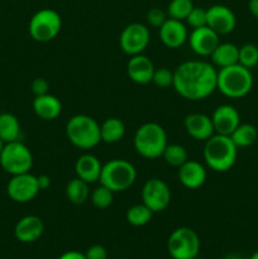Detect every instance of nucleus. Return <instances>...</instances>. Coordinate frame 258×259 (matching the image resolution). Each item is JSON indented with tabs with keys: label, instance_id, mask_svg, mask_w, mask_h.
Here are the masks:
<instances>
[{
	"label": "nucleus",
	"instance_id": "28",
	"mask_svg": "<svg viewBox=\"0 0 258 259\" xmlns=\"http://www.w3.org/2000/svg\"><path fill=\"white\" fill-rule=\"evenodd\" d=\"M152 210H149L146 205L142 204L133 205L126 210V222L133 227H144L148 224L152 219Z\"/></svg>",
	"mask_w": 258,
	"mask_h": 259
},
{
	"label": "nucleus",
	"instance_id": "39",
	"mask_svg": "<svg viewBox=\"0 0 258 259\" xmlns=\"http://www.w3.org/2000/svg\"><path fill=\"white\" fill-rule=\"evenodd\" d=\"M58 259H86V257L83 253L76 252V250H68V252L63 253Z\"/></svg>",
	"mask_w": 258,
	"mask_h": 259
},
{
	"label": "nucleus",
	"instance_id": "36",
	"mask_svg": "<svg viewBox=\"0 0 258 259\" xmlns=\"http://www.w3.org/2000/svg\"><path fill=\"white\" fill-rule=\"evenodd\" d=\"M30 89H32V93L34 94V96H42V95H46V94H48V90H50V83H48V81L46 80V78L37 77L33 80Z\"/></svg>",
	"mask_w": 258,
	"mask_h": 259
},
{
	"label": "nucleus",
	"instance_id": "31",
	"mask_svg": "<svg viewBox=\"0 0 258 259\" xmlns=\"http://www.w3.org/2000/svg\"><path fill=\"white\" fill-rule=\"evenodd\" d=\"M238 63L245 68H253L258 65V47L252 43H247L239 47Z\"/></svg>",
	"mask_w": 258,
	"mask_h": 259
},
{
	"label": "nucleus",
	"instance_id": "17",
	"mask_svg": "<svg viewBox=\"0 0 258 259\" xmlns=\"http://www.w3.org/2000/svg\"><path fill=\"white\" fill-rule=\"evenodd\" d=\"M185 129L187 134L196 141L206 142L215 134L211 116L202 113H192L185 118Z\"/></svg>",
	"mask_w": 258,
	"mask_h": 259
},
{
	"label": "nucleus",
	"instance_id": "8",
	"mask_svg": "<svg viewBox=\"0 0 258 259\" xmlns=\"http://www.w3.org/2000/svg\"><path fill=\"white\" fill-rule=\"evenodd\" d=\"M62 28L61 15L53 9H40L30 18L28 30L30 37L40 43L55 39Z\"/></svg>",
	"mask_w": 258,
	"mask_h": 259
},
{
	"label": "nucleus",
	"instance_id": "23",
	"mask_svg": "<svg viewBox=\"0 0 258 259\" xmlns=\"http://www.w3.org/2000/svg\"><path fill=\"white\" fill-rule=\"evenodd\" d=\"M238 56H239V47L233 43H219L214 52L210 55L212 63L219 68L228 67V66L237 65Z\"/></svg>",
	"mask_w": 258,
	"mask_h": 259
},
{
	"label": "nucleus",
	"instance_id": "24",
	"mask_svg": "<svg viewBox=\"0 0 258 259\" xmlns=\"http://www.w3.org/2000/svg\"><path fill=\"white\" fill-rule=\"evenodd\" d=\"M125 134V125L119 118H108L100 125L101 142L108 144L118 143Z\"/></svg>",
	"mask_w": 258,
	"mask_h": 259
},
{
	"label": "nucleus",
	"instance_id": "41",
	"mask_svg": "<svg viewBox=\"0 0 258 259\" xmlns=\"http://www.w3.org/2000/svg\"><path fill=\"white\" fill-rule=\"evenodd\" d=\"M225 259H243V258L238 254H229Z\"/></svg>",
	"mask_w": 258,
	"mask_h": 259
},
{
	"label": "nucleus",
	"instance_id": "10",
	"mask_svg": "<svg viewBox=\"0 0 258 259\" xmlns=\"http://www.w3.org/2000/svg\"><path fill=\"white\" fill-rule=\"evenodd\" d=\"M142 200L153 214L161 212L166 210L171 202V190L163 180L153 177L144 182L142 187Z\"/></svg>",
	"mask_w": 258,
	"mask_h": 259
},
{
	"label": "nucleus",
	"instance_id": "22",
	"mask_svg": "<svg viewBox=\"0 0 258 259\" xmlns=\"http://www.w3.org/2000/svg\"><path fill=\"white\" fill-rule=\"evenodd\" d=\"M32 106L35 115L42 120H55L62 113V104L60 99L50 93L42 96H35Z\"/></svg>",
	"mask_w": 258,
	"mask_h": 259
},
{
	"label": "nucleus",
	"instance_id": "29",
	"mask_svg": "<svg viewBox=\"0 0 258 259\" xmlns=\"http://www.w3.org/2000/svg\"><path fill=\"white\" fill-rule=\"evenodd\" d=\"M162 157L164 158V162L167 164L172 167H181L185 162L189 159V156H187V151L184 146L181 144H167L166 149H164Z\"/></svg>",
	"mask_w": 258,
	"mask_h": 259
},
{
	"label": "nucleus",
	"instance_id": "15",
	"mask_svg": "<svg viewBox=\"0 0 258 259\" xmlns=\"http://www.w3.org/2000/svg\"><path fill=\"white\" fill-rule=\"evenodd\" d=\"M215 133L222 136H230L240 124V115L234 106L229 104L219 105L211 115Z\"/></svg>",
	"mask_w": 258,
	"mask_h": 259
},
{
	"label": "nucleus",
	"instance_id": "11",
	"mask_svg": "<svg viewBox=\"0 0 258 259\" xmlns=\"http://www.w3.org/2000/svg\"><path fill=\"white\" fill-rule=\"evenodd\" d=\"M149 38H151V34L147 25L142 23H132L121 30L119 45L126 55H141L148 47Z\"/></svg>",
	"mask_w": 258,
	"mask_h": 259
},
{
	"label": "nucleus",
	"instance_id": "38",
	"mask_svg": "<svg viewBox=\"0 0 258 259\" xmlns=\"http://www.w3.org/2000/svg\"><path fill=\"white\" fill-rule=\"evenodd\" d=\"M37 181L40 191L47 190L51 186V177L48 175H39V176H37Z\"/></svg>",
	"mask_w": 258,
	"mask_h": 259
},
{
	"label": "nucleus",
	"instance_id": "7",
	"mask_svg": "<svg viewBox=\"0 0 258 259\" xmlns=\"http://www.w3.org/2000/svg\"><path fill=\"white\" fill-rule=\"evenodd\" d=\"M0 166L7 174H27L33 167V154L30 149L20 141L5 143L0 153Z\"/></svg>",
	"mask_w": 258,
	"mask_h": 259
},
{
	"label": "nucleus",
	"instance_id": "26",
	"mask_svg": "<svg viewBox=\"0 0 258 259\" xmlns=\"http://www.w3.org/2000/svg\"><path fill=\"white\" fill-rule=\"evenodd\" d=\"M66 196H67L68 201L73 205L85 204L90 197L89 184L78 177H75L66 185Z\"/></svg>",
	"mask_w": 258,
	"mask_h": 259
},
{
	"label": "nucleus",
	"instance_id": "20",
	"mask_svg": "<svg viewBox=\"0 0 258 259\" xmlns=\"http://www.w3.org/2000/svg\"><path fill=\"white\" fill-rule=\"evenodd\" d=\"M43 232H45V224L42 219L35 215L23 217L14 228L15 238L22 243L35 242L42 237Z\"/></svg>",
	"mask_w": 258,
	"mask_h": 259
},
{
	"label": "nucleus",
	"instance_id": "40",
	"mask_svg": "<svg viewBox=\"0 0 258 259\" xmlns=\"http://www.w3.org/2000/svg\"><path fill=\"white\" fill-rule=\"evenodd\" d=\"M248 9H249L250 14L258 19V0H249V3H248Z\"/></svg>",
	"mask_w": 258,
	"mask_h": 259
},
{
	"label": "nucleus",
	"instance_id": "19",
	"mask_svg": "<svg viewBox=\"0 0 258 259\" xmlns=\"http://www.w3.org/2000/svg\"><path fill=\"white\" fill-rule=\"evenodd\" d=\"M206 168L194 159H187L181 167H179V181L189 190L200 189L206 181Z\"/></svg>",
	"mask_w": 258,
	"mask_h": 259
},
{
	"label": "nucleus",
	"instance_id": "3",
	"mask_svg": "<svg viewBox=\"0 0 258 259\" xmlns=\"http://www.w3.org/2000/svg\"><path fill=\"white\" fill-rule=\"evenodd\" d=\"M134 149L139 156L147 159L162 157L168 141L163 126L154 121H148L139 126L133 138Z\"/></svg>",
	"mask_w": 258,
	"mask_h": 259
},
{
	"label": "nucleus",
	"instance_id": "5",
	"mask_svg": "<svg viewBox=\"0 0 258 259\" xmlns=\"http://www.w3.org/2000/svg\"><path fill=\"white\" fill-rule=\"evenodd\" d=\"M66 136L78 149H91L101 142L100 125L93 116L86 114L73 115L67 121Z\"/></svg>",
	"mask_w": 258,
	"mask_h": 259
},
{
	"label": "nucleus",
	"instance_id": "32",
	"mask_svg": "<svg viewBox=\"0 0 258 259\" xmlns=\"http://www.w3.org/2000/svg\"><path fill=\"white\" fill-rule=\"evenodd\" d=\"M90 200L91 204L95 207H98V209H106V207H109L113 204L114 192L111 191V190H109L108 187L100 185V186L96 187V189L91 192Z\"/></svg>",
	"mask_w": 258,
	"mask_h": 259
},
{
	"label": "nucleus",
	"instance_id": "37",
	"mask_svg": "<svg viewBox=\"0 0 258 259\" xmlns=\"http://www.w3.org/2000/svg\"><path fill=\"white\" fill-rule=\"evenodd\" d=\"M85 257L86 259H106L108 258V250L103 245L94 244L86 250Z\"/></svg>",
	"mask_w": 258,
	"mask_h": 259
},
{
	"label": "nucleus",
	"instance_id": "16",
	"mask_svg": "<svg viewBox=\"0 0 258 259\" xmlns=\"http://www.w3.org/2000/svg\"><path fill=\"white\" fill-rule=\"evenodd\" d=\"M154 65L151 58L144 55L131 56L126 65V73L133 82L138 85H147L152 82L154 73Z\"/></svg>",
	"mask_w": 258,
	"mask_h": 259
},
{
	"label": "nucleus",
	"instance_id": "25",
	"mask_svg": "<svg viewBox=\"0 0 258 259\" xmlns=\"http://www.w3.org/2000/svg\"><path fill=\"white\" fill-rule=\"evenodd\" d=\"M20 124L15 115L10 113L0 114V139L4 143L19 141Z\"/></svg>",
	"mask_w": 258,
	"mask_h": 259
},
{
	"label": "nucleus",
	"instance_id": "18",
	"mask_svg": "<svg viewBox=\"0 0 258 259\" xmlns=\"http://www.w3.org/2000/svg\"><path fill=\"white\" fill-rule=\"evenodd\" d=\"M159 39L166 47L179 48L189 39V30L184 22L168 18L159 28Z\"/></svg>",
	"mask_w": 258,
	"mask_h": 259
},
{
	"label": "nucleus",
	"instance_id": "43",
	"mask_svg": "<svg viewBox=\"0 0 258 259\" xmlns=\"http://www.w3.org/2000/svg\"><path fill=\"white\" fill-rule=\"evenodd\" d=\"M4 142L2 141V139H0V153H2V149H3V147H4Z\"/></svg>",
	"mask_w": 258,
	"mask_h": 259
},
{
	"label": "nucleus",
	"instance_id": "42",
	"mask_svg": "<svg viewBox=\"0 0 258 259\" xmlns=\"http://www.w3.org/2000/svg\"><path fill=\"white\" fill-rule=\"evenodd\" d=\"M249 259H258V250H257V252L253 253V254L250 255V258H249Z\"/></svg>",
	"mask_w": 258,
	"mask_h": 259
},
{
	"label": "nucleus",
	"instance_id": "9",
	"mask_svg": "<svg viewBox=\"0 0 258 259\" xmlns=\"http://www.w3.org/2000/svg\"><path fill=\"white\" fill-rule=\"evenodd\" d=\"M167 249L174 259H195L200 253V238L191 228H177L167 240Z\"/></svg>",
	"mask_w": 258,
	"mask_h": 259
},
{
	"label": "nucleus",
	"instance_id": "34",
	"mask_svg": "<svg viewBox=\"0 0 258 259\" xmlns=\"http://www.w3.org/2000/svg\"><path fill=\"white\" fill-rule=\"evenodd\" d=\"M152 82L159 89H167L174 85V71H169L168 68L161 67L156 68L153 73Z\"/></svg>",
	"mask_w": 258,
	"mask_h": 259
},
{
	"label": "nucleus",
	"instance_id": "6",
	"mask_svg": "<svg viewBox=\"0 0 258 259\" xmlns=\"http://www.w3.org/2000/svg\"><path fill=\"white\" fill-rule=\"evenodd\" d=\"M136 180L137 169L133 163L125 159L115 158L103 164L99 182L113 192H123L133 186Z\"/></svg>",
	"mask_w": 258,
	"mask_h": 259
},
{
	"label": "nucleus",
	"instance_id": "14",
	"mask_svg": "<svg viewBox=\"0 0 258 259\" xmlns=\"http://www.w3.org/2000/svg\"><path fill=\"white\" fill-rule=\"evenodd\" d=\"M189 43L190 48L194 51L196 55L206 57L214 52L215 48L220 43L219 34L217 32L209 28L207 25L201 28L192 29L189 34Z\"/></svg>",
	"mask_w": 258,
	"mask_h": 259
},
{
	"label": "nucleus",
	"instance_id": "1",
	"mask_svg": "<svg viewBox=\"0 0 258 259\" xmlns=\"http://www.w3.org/2000/svg\"><path fill=\"white\" fill-rule=\"evenodd\" d=\"M218 70L209 62L186 61L174 71V89L190 101L204 100L217 90Z\"/></svg>",
	"mask_w": 258,
	"mask_h": 259
},
{
	"label": "nucleus",
	"instance_id": "4",
	"mask_svg": "<svg viewBox=\"0 0 258 259\" xmlns=\"http://www.w3.org/2000/svg\"><path fill=\"white\" fill-rule=\"evenodd\" d=\"M253 88V76L249 68L242 65L228 66L218 71L217 90L230 99L244 98Z\"/></svg>",
	"mask_w": 258,
	"mask_h": 259
},
{
	"label": "nucleus",
	"instance_id": "33",
	"mask_svg": "<svg viewBox=\"0 0 258 259\" xmlns=\"http://www.w3.org/2000/svg\"><path fill=\"white\" fill-rule=\"evenodd\" d=\"M185 22L187 23L191 29H196V28H201L207 25V13L206 9L199 7H194L192 10L190 12V14L187 15L186 20Z\"/></svg>",
	"mask_w": 258,
	"mask_h": 259
},
{
	"label": "nucleus",
	"instance_id": "35",
	"mask_svg": "<svg viewBox=\"0 0 258 259\" xmlns=\"http://www.w3.org/2000/svg\"><path fill=\"white\" fill-rule=\"evenodd\" d=\"M167 19H168L167 14L159 8H152L147 13V23L153 28H158L159 29Z\"/></svg>",
	"mask_w": 258,
	"mask_h": 259
},
{
	"label": "nucleus",
	"instance_id": "21",
	"mask_svg": "<svg viewBox=\"0 0 258 259\" xmlns=\"http://www.w3.org/2000/svg\"><path fill=\"white\" fill-rule=\"evenodd\" d=\"M101 169H103L101 162L99 161L98 157L90 153L80 156L75 163L76 177L88 182L89 185L95 184L100 180Z\"/></svg>",
	"mask_w": 258,
	"mask_h": 259
},
{
	"label": "nucleus",
	"instance_id": "27",
	"mask_svg": "<svg viewBox=\"0 0 258 259\" xmlns=\"http://www.w3.org/2000/svg\"><path fill=\"white\" fill-rule=\"evenodd\" d=\"M229 137L238 148H245V147L252 146L257 141L258 132L257 128L252 124H239Z\"/></svg>",
	"mask_w": 258,
	"mask_h": 259
},
{
	"label": "nucleus",
	"instance_id": "2",
	"mask_svg": "<svg viewBox=\"0 0 258 259\" xmlns=\"http://www.w3.org/2000/svg\"><path fill=\"white\" fill-rule=\"evenodd\" d=\"M237 154L238 147L229 136L215 133L205 142V163L215 172L229 171L237 161Z\"/></svg>",
	"mask_w": 258,
	"mask_h": 259
},
{
	"label": "nucleus",
	"instance_id": "12",
	"mask_svg": "<svg viewBox=\"0 0 258 259\" xmlns=\"http://www.w3.org/2000/svg\"><path fill=\"white\" fill-rule=\"evenodd\" d=\"M39 191L37 176L30 172L12 176L7 185L8 196L18 204H27L32 201Z\"/></svg>",
	"mask_w": 258,
	"mask_h": 259
},
{
	"label": "nucleus",
	"instance_id": "30",
	"mask_svg": "<svg viewBox=\"0 0 258 259\" xmlns=\"http://www.w3.org/2000/svg\"><path fill=\"white\" fill-rule=\"evenodd\" d=\"M194 8L192 0H171V3L167 7V15L171 19L176 20H186L187 15Z\"/></svg>",
	"mask_w": 258,
	"mask_h": 259
},
{
	"label": "nucleus",
	"instance_id": "13",
	"mask_svg": "<svg viewBox=\"0 0 258 259\" xmlns=\"http://www.w3.org/2000/svg\"><path fill=\"white\" fill-rule=\"evenodd\" d=\"M207 27L211 28L219 35L229 34L235 29L237 18L230 8L222 4H215L206 9Z\"/></svg>",
	"mask_w": 258,
	"mask_h": 259
}]
</instances>
